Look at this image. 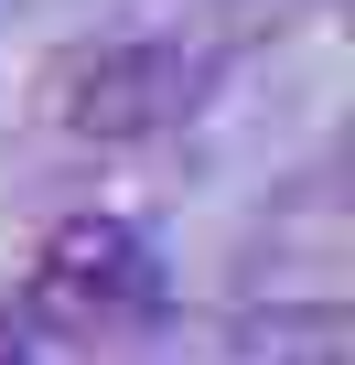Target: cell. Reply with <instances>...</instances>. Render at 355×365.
I'll return each instance as SVG.
<instances>
[{
	"label": "cell",
	"mask_w": 355,
	"mask_h": 365,
	"mask_svg": "<svg viewBox=\"0 0 355 365\" xmlns=\"http://www.w3.org/2000/svg\"><path fill=\"white\" fill-rule=\"evenodd\" d=\"M216 76L226 65L205 43H76L44 76V118L86 150H140V140H172L184 118H205Z\"/></svg>",
	"instance_id": "1"
},
{
	"label": "cell",
	"mask_w": 355,
	"mask_h": 365,
	"mask_svg": "<svg viewBox=\"0 0 355 365\" xmlns=\"http://www.w3.org/2000/svg\"><path fill=\"white\" fill-rule=\"evenodd\" d=\"M161 301H172V269H161L151 226H129V215H65V226H44L33 290H22L33 322H65V333H129V322H151Z\"/></svg>",
	"instance_id": "2"
},
{
	"label": "cell",
	"mask_w": 355,
	"mask_h": 365,
	"mask_svg": "<svg viewBox=\"0 0 355 365\" xmlns=\"http://www.w3.org/2000/svg\"><path fill=\"white\" fill-rule=\"evenodd\" d=\"M0 365H44V333H33V312H0Z\"/></svg>",
	"instance_id": "3"
}]
</instances>
